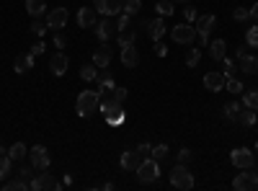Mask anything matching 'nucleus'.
I'll return each instance as SVG.
<instances>
[{
  "label": "nucleus",
  "instance_id": "40",
  "mask_svg": "<svg viewBox=\"0 0 258 191\" xmlns=\"http://www.w3.org/2000/svg\"><path fill=\"white\" fill-rule=\"evenodd\" d=\"M232 18L238 21V24H245V21L250 18V8H235L232 11Z\"/></svg>",
  "mask_w": 258,
  "mask_h": 191
},
{
  "label": "nucleus",
  "instance_id": "41",
  "mask_svg": "<svg viewBox=\"0 0 258 191\" xmlns=\"http://www.w3.org/2000/svg\"><path fill=\"white\" fill-rule=\"evenodd\" d=\"M34 171H36V168H34L31 163H29V165H21V171H18V176H21V178H26V181L31 183V181H34V176H36Z\"/></svg>",
  "mask_w": 258,
  "mask_h": 191
},
{
  "label": "nucleus",
  "instance_id": "22",
  "mask_svg": "<svg viewBox=\"0 0 258 191\" xmlns=\"http://www.w3.org/2000/svg\"><path fill=\"white\" fill-rule=\"evenodd\" d=\"M121 62H124V68H137L140 65V54H137V49L135 47H121Z\"/></svg>",
  "mask_w": 258,
  "mask_h": 191
},
{
  "label": "nucleus",
  "instance_id": "44",
  "mask_svg": "<svg viewBox=\"0 0 258 191\" xmlns=\"http://www.w3.org/2000/svg\"><path fill=\"white\" fill-rule=\"evenodd\" d=\"M111 93H114V98H116L119 103H124V101H126V96H129V91H126V88H114Z\"/></svg>",
  "mask_w": 258,
  "mask_h": 191
},
{
  "label": "nucleus",
  "instance_id": "37",
  "mask_svg": "<svg viewBox=\"0 0 258 191\" xmlns=\"http://www.w3.org/2000/svg\"><path fill=\"white\" fill-rule=\"evenodd\" d=\"M150 158L158 160V163L165 160V158H168V145H155V147H153V153H150Z\"/></svg>",
  "mask_w": 258,
  "mask_h": 191
},
{
  "label": "nucleus",
  "instance_id": "48",
  "mask_svg": "<svg viewBox=\"0 0 258 191\" xmlns=\"http://www.w3.org/2000/svg\"><path fill=\"white\" fill-rule=\"evenodd\" d=\"M155 54H158V57H165V54H168V47L163 44V41H155Z\"/></svg>",
  "mask_w": 258,
  "mask_h": 191
},
{
  "label": "nucleus",
  "instance_id": "3",
  "mask_svg": "<svg viewBox=\"0 0 258 191\" xmlns=\"http://www.w3.org/2000/svg\"><path fill=\"white\" fill-rule=\"evenodd\" d=\"M98 106H101V93L98 91H83L78 96L75 109H78L80 116H91L93 111H98Z\"/></svg>",
  "mask_w": 258,
  "mask_h": 191
},
{
  "label": "nucleus",
  "instance_id": "31",
  "mask_svg": "<svg viewBox=\"0 0 258 191\" xmlns=\"http://www.w3.org/2000/svg\"><path fill=\"white\" fill-rule=\"evenodd\" d=\"M238 121H240L243 126H255V124H258V114H255L253 109H245V111H240Z\"/></svg>",
  "mask_w": 258,
  "mask_h": 191
},
{
  "label": "nucleus",
  "instance_id": "26",
  "mask_svg": "<svg viewBox=\"0 0 258 191\" xmlns=\"http://www.w3.org/2000/svg\"><path fill=\"white\" fill-rule=\"evenodd\" d=\"M240 111H243V106H240L238 101H230V103H225V109H222V114H225V119H227V121H238Z\"/></svg>",
  "mask_w": 258,
  "mask_h": 191
},
{
  "label": "nucleus",
  "instance_id": "17",
  "mask_svg": "<svg viewBox=\"0 0 258 191\" xmlns=\"http://www.w3.org/2000/svg\"><path fill=\"white\" fill-rule=\"evenodd\" d=\"M142 160H145V158H142L137 150H126V153H121V168H124V171H137Z\"/></svg>",
  "mask_w": 258,
  "mask_h": 191
},
{
  "label": "nucleus",
  "instance_id": "34",
  "mask_svg": "<svg viewBox=\"0 0 258 191\" xmlns=\"http://www.w3.org/2000/svg\"><path fill=\"white\" fill-rule=\"evenodd\" d=\"M225 88L232 93V96H238V93H243L245 88H243V83L238 80V78H232V75H227V83H225Z\"/></svg>",
  "mask_w": 258,
  "mask_h": 191
},
{
  "label": "nucleus",
  "instance_id": "38",
  "mask_svg": "<svg viewBox=\"0 0 258 191\" xmlns=\"http://www.w3.org/2000/svg\"><path fill=\"white\" fill-rule=\"evenodd\" d=\"M245 44L253 47V49H258V26H253V29L245 31Z\"/></svg>",
  "mask_w": 258,
  "mask_h": 191
},
{
  "label": "nucleus",
  "instance_id": "50",
  "mask_svg": "<svg viewBox=\"0 0 258 191\" xmlns=\"http://www.w3.org/2000/svg\"><path fill=\"white\" fill-rule=\"evenodd\" d=\"M222 65H225V75H232V73H235V65H232V59H227V57H225V59H222Z\"/></svg>",
  "mask_w": 258,
  "mask_h": 191
},
{
  "label": "nucleus",
  "instance_id": "14",
  "mask_svg": "<svg viewBox=\"0 0 258 191\" xmlns=\"http://www.w3.org/2000/svg\"><path fill=\"white\" fill-rule=\"evenodd\" d=\"M96 8L93 6H80V11H78V24H80V29H93L96 26Z\"/></svg>",
  "mask_w": 258,
  "mask_h": 191
},
{
  "label": "nucleus",
  "instance_id": "9",
  "mask_svg": "<svg viewBox=\"0 0 258 191\" xmlns=\"http://www.w3.org/2000/svg\"><path fill=\"white\" fill-rule=\"evenodd\" d=\"M96 36L103 41V44H109V39H111V34H114V29L119 31V26L114 24V16H103L101 21H96Z\"/></svg>",
  "mask_w": 258,
  "mask_h": 191
},
{
  "label": "nucleus",
  "instance_id": "36",
  "mask_svg": "<svg viewBox=\"0 0 258 191\" xmlns=\"http://www.w3.org/2000/svg\"><path fill=\"white\" fill-rule=\"evenodd\" d=\"M155 11H158L160 16H173V3H170V0H158Z\"/></svg>",
  "mask_w": 258,
  "mask_h": 191
},
{
  "label": "nucleus",
  "instance_id": "23",
  "mask_svg": "<svg viewBox=\"0 0 258 191\" xmlns=\"http://www.w3.org/2000/svg\"><path fill=\"white\" fill-rule=\"evenodd\" d=\"M238 62H240V70H243V73H248V75H258V57H253V54H243V57H238Z\"/></svg>",
  "mask_w": 258,
  "mask_h": 191
},
{
  "label": "nucleus",
  "instance_id": "24",
  "mask_svg": "<svg viewBox=\"0 0 258 191\" xmlns=\"http://www.w3.org/2000/svg\"><path fill=\"white\" fill-rule=\"evenodd\" d=\"M207 49H209L212 59L222 62V59H225V52H227V44H225V39H214V41H212V44H209Z\"/></svg>",
  "mask_w": 258,
  "mask_h": 191
},
{
  "label": "nucleus",
  "instance_id": "39",
  "mask_svg": "<svg viewBox=\"0 0 258 191\" xmlns=\"http://www.w3.org/2000/svg\"><path fill=\"white\" fill-rule=\"evenodd\" d=\"M199 59H202V49H188V54H186V65L188 68H197Z\"/></svg>",
  "mask_w": 258,
  "mask_h": 191
},
{
  "label": "nucleus",
  "instance_id": "30",
  "mask_svg": "<svg viewBox=\"0 0 258 191\" xmlns=\"http://www.w3.org/2000/svg\"><path fill=\"white\" fill-rule=\"evenodd\" d=\"M8 155H11V160H24V158L29 155V150H26V145H24V142H16V145H11Z\"/></svg>",
  "mask_w": 258,
  "mask_h": 191
},
{
  "label": "nucleus",
  "instance_id": "53",
  "mask_svg": "<svg viewBox=\"0 0 258 191\" xmlns=\"http://www.w3.org/2000/svg\"><path fill=\"white\" fill-rule=\"evenodd\" d=\"M250 18L258 21V3H253V8H250Z\"/></svg>",
  "mask_w": 258,
  "mask_h": 191
},
{
  "label": "nucleus",
  "instance_id": "11",
  "mask_svg": "<svg viewBox=\"0 0 258 191\" xmlns=\"http://www.w3.org/2000/svg\"><path fill=\"white\" fill-rule=\"evenodd\" d=\"M235 191H255L258 188V173H238L232 178Z\"/></svg>",
  "mask_w": 258,
  "mask_h": 191
},
{
  "label": "nucleus",
  "instance_id": "1",
  "mask_svg": "<svg viewBox=\"0 0 258 191\" xmlns=\"http://www.w3.org/2000/svg\"><path fill=\"white\" fill-rule=\"evenodd\" d=\"M106 96H101V114H103V119H106V124H121L124 121V109H121V103L114 98V93L111 91H103Z\"/></svg>",
  "mask_w": 258,
  "mask_h": 191
},
{
  "label": "nucleus",
  "instance_id": "46",
  "mask_svg": "<svg viewBox=\"0 0 258 191\" xmlns=\"http://www.w3.org/2000/svg\"><path fill=\"white\" fill-rule=\"evenodd\" d=\"M197 18H199L197 8H186V21H188V24H197Z\"/></svg>",
  "mask_w": 258,
  "mask_h": 191
},
{
  "label": "nucleus",
  "instance_id": "56",
  "mask_svg": "<svg viewBox=\"0 0 258 191\" xmlns=\"http://www.w3.org/2000/svg\"><path fill=\"white\" fill-rule=\"evenodd\" d=\"M255 153H258V142H255Z\"/></svg>",
  "mask_w": 258,
  "mask_h": 191
},
{
  "label": "nucleus",
  "instance_id": "7",
  "mask_svg": "<svg viewBox=\"0 0 258 191\" xmlns=\"http://www.w3.org/2000/svg\"><path fill=\"white\" fill-rule=\"evenodd\" d=\"M29 160H31V165L36 168V171H49V165H52V158H49L44 145H34L29 150Z\"/></svg>",
  "mask_w": 258,
  "mask_h": 191
},
{
  "label": "nucleus",
  "instance_id": "47",
  "mask_svg": "<svg viewBox=\"0 0 258 191\" xmlns=\"http://www.w3.org/2000/svg\"><path fill=\"white\" fill-rule=\"evenodd\" d=\"M54 47L57 49H64V47H68V39H64L62 34H54Z\"/></svg>",
  "mask_w": 258,
  "mask_h": 191
},
{
  "label": "nucleus",
  "instance_id": "32",
  "mask_svg": "<svg viewBox=\"0 0 258 191\" xmlns=\"http://www.w3.org/2000/svg\"><path fill=\"white\" fill-rule=\"evenodd\" d=\"M140 8H142V0H121V11L126 16H137Z\"/></svg>",
  "mask_w": 258,
  "mask_h": 191
},
{
  "label": "nucleus",
  "instance_id": "52",
  "mask_svg": "<svg viewBox=\"0 0 258 191\" xmlns=\"http://www.w3.org/2000/svg\"><path fill=\"white\" fill-rule=\"evenodd\" d=\"M235 54H238V57H243V54H248V44H245V47H238V49H235Z\"/></svg>",
  "mask_w": 258,
  "mask_h": 191
},
{
  "label": "nucleus",
  "instance_id": "12",
  "mask_svg": "<svg viewBox=\"0 0 258 191\" xmlns=\"http://www.w3.org/2000/svg\"><path fill=\"white\" fill-rule=\"evenodd\" d=\"M225 83H227V75L225 73H207L204 75V88L212 91V93L225 91Z\"/></svg>",
  "mask_w": 258,
  "mask_h": 191
},
{
  "label": "nucleus",
  "instance_id": "15",
  "mask_svg": "<svg viewBox=\"0 0 258 191\" xmlns=\"http://www.w3.org/2000/svg\"><path fill=\"white\" fill-rule=\"evenodd\" d=\"M93 8L103 16H116L121 11V0H93Z\"/></svg>",
  "mask_w": 258,
  "mask_h": 191
},
{
  "label": "nucleus",
  "instance_id": "8",
  "mask_svg": "<svg viewBox=\"0 0 258 191\" xmlns=\"http://www.w3.org/2000/svg\"><path fill=\"white\" fill-rule=\"evenodd\" d=\"M59 191L62 188V183L59 181H54L52 178V173H47V171H41V173H36L34 176V181H31V191Z\"/></svg>",
  "mask_w": 258,
  "mask_h": 191
},
{
  "label": "nucleus",
  "instance_id": "35",
  "mask_svg": "<svg viewBox=\"0 0 258 191\" xmlns=\"http://www.w3.org/2000/svg\"><path fill=\"white\" fill-rule=\"evenodd\" d=\"M96 75H98V68H96V65H83V68H80V78H83V80L91 83V80H96Z\"/></svg>",
  "mask_w": 258,
  "mask_h": 191
},
{
  "label": "nucleus",
  "instance_id": "54",
  "mask_svg": "<svg viewBox=\"0 0 258 191\" xmlns=\"http://www.w3.org/2000/svg\"><path fill=\"white\" fill-rule=\"evenodd\" d=\"M176 3H188V0H176Z\"/></svg>",
  "mask_w": 258,
  "mask_h": 191
},
{
  "label": "nucleus",
  "instance_id": "5",
  "mask_svg": "<svg viewBox=\"0 0 258 191\" xmlns=\"http://www.w3.org/2000/svg\"><path fill=\"white\" fill-rule=\"evenodd\" d=\"M135 173H137V178H140L142 183H155V181L160 178V165H158V160H153V158H145Z\"/></svg>",
  "mask_w": 258,
  "mask_h": 191
},
{
  "label": "nucleus",
  "instance_id": "13",
  "mask_svg": "<svg viewBox=\"0 0 258 191\" xmlns=\"http://www.w3.org/2000/svg\"><path fill=\"white\" fill-rule=\"evenodd\" d=\"M68 65H70V59H68V54H64V52H54V54L49 57V70H52L57 78H62L64 73H68Z\"/></svg>",
  "mask_w": 258,
  "mask_h": 191
},
{
  "label": "nucleus",
  "instance_id": "42",
  "mask_svg": "<svg viewBox=\"0 0 258 191\" xmlns=\"http://www.w3.org/2000/svg\"><path fill=\"white\" fill-rule=\"evenodd\" d=\"M31 31H34L36 36H44V34H47V24H41V21H34V24H31Z\"/></svg>",
  "mask_w": 258,
  "mask_h": 191
},
{
  "label": "nucleus",
  "instance_id": "16",
  "mask_svg": "<svg viewBox=\"0 0 258 191\" xmlns=\"http://www.w3.org/2000/svg\"><path fill=\"white\" fill-rule=\"evenodd\" d=\"M194 26H197V34H199V36H207V39H209V31H212L214 26H217V18H214L212 13H207V16H199V18H197V24H194Z\"/></svg>",
  "mask_w": 258,
  "mask_h": 191
},
{
  "label": "nucleus",
  "instance_id": "49",
  "mask_svg": "<svg viewBox=\"0 0 258 191\" xmlns=\"http://www.w3.org/2000/svg\"><path fill=\"white\" fill-rule=\"evenodd\" d=\"M44 49H47V47H44V41H36V44L31 47V54H34V57H39V54L44 52Z\"/></svg>",
  "mask_w": 258,
  "mask_h": 191
},
{
  "label": "nucleus",
  "instance_id": "4",
  "mask_svg": "<svg viewBox=\"0 0 258 191\" xmlns=\"http://www.w3.org/2000/svg\"><path fill=\"white\" fill-rule=\"evenodd\" d=\"M197 26L194 24H176L173 29H170V39L176 41V44H194V41H197Z\"/></svg>",
  "mask_w": 258,
  "mask_h": 191
},
{
  "label": "nucleus",
  "instance_id": "55",
  "mask_svg": "<svg viewBox=\"0 0 258 191\" xmlns=\"http://www.w3.org/2000/svg\"><path fill=\"white\" fill-rule=\"evenodd\" d=\"M3 153H6V150H3V147H0V155H3Z\"/></svg>",
  "mask_w": 258,
  "mask_h": 191
},
{
  "label": "nucleus",
  "instance_id": "21",
  "mask_svg": "<svg viewBox=\"0 0 258 191\" xmlns=\"http://www.w3.org/2000/svg\"><path fill=\"white\" fill-rule=\"evenodd\" d=\"M96 83H98V91H114V75L106 70V68H98V75H96Z\"/></svg>",
  "mask_w": 258,
  "mask_h": 191
},
{
  "label": "nucleus",
  "instance_id": "25",
  "mask_svg": "<svg viewBox=\"0 0 258 191\" xmlns=\"http://www.w3.org/2000/svg\"><path fill=\"white\" fill-rule=\"evenodd\" d=\"M116 39H119V47H135L137 34H135V29H132V26H129V29H119Z\"/></svg>",
  "mask_w": 258,
  "mask_h": 191
},
{
  "label": "nucleus",
  "instance_id": "33",
  "mask_svg": "<svg viewBox=\"0 0 258 191\" xmlns=\"http://www.w3.org/2000/svg\"><path fill=\"white\" fill-rule=\"evenodd\" d=\"M11 165H13V160H11V155H0V181H6L8 176H11Z\"/></svg>",
  "mask_w": 258,
  "mask_h": 191
},
{
  "label": "nucleus",
  "instance_id": "45",
  "mask_svg": "<svg viewBox=\"0 0 258 191\" xmlns=\"http://www.w3.org/2000/svg\"><path fill=\"white\" fill-rule=\"evenodd\" d=\"M137 153H140L142 158H150V153H153V147H150L147 142H140V145H137Z\"/></svg>",
  "mask_w": 258,
  "mask_h": 191
},
{
  "label": "nucleus",
  "instance_id": "43",
  "mask_svg": "<svg viewBox=\"0 0 258 191\" xmlns=\"http://www.w3.org/2000/svg\"><path fill=\"white\" fill-rule=\"evenodd\" d=\"M194 153L188 150V147H183V150H178V163H191Z\"/></svg>",
  "mask_w": 258,
  "mask_h": 191
},
{
  "label": "nucleus",
  "instance_id": "27",
  "mask_svg": "<svg viewBox=\"0 0 258 191\" xmlns=\"http://www.w3.org/2000/svg\"><path fill=\"white\" fill-rule=\"evenodd\" d=\"M26 11H29V16L39 18V16L47 13V3L44 0H26Z\"/></svg>",
  "mask_w": 258,
  "mask_h": 191
},
{
  "label": "nucleus",
  "instance_id": "18",
  "mask_svg": "<svg viewBox=\"0 0 258 191\" xmlns=\"http://www.w3.org/2000/svg\"><path fill=\"white\" fill-rule=\"evenodd\" d=\"M31 68H34V54H31V52H24V54H18V57L13 59V70H16L18 75L29 73Z\"/></svg>",
  "mask_w": 258,
  "mask_h": 191
},
{
  "label": "nucleus",
  "instance_id": "6",
  "mask_svg": "<svg viewBox=\"0 0 258 191\" xmlns=\"http://www.w3.org/2000/svg\"><path fill=\"white\" fill-rule=\"evenodd\" d=\"M230 160L235 168H240V171H248V168L255 165V155L250 147H235V150L230 153Z\"/></svg>",
  "mask_w": 258,
  "mask_h": 191
},
{
  "label": "nucleus",
  "instance_id": "20",
  "mask_svg": "<svg viewBox=\"0 0 258 191\" xmlns=\"http://www.w3.org/2000/svg\"><path fill=\"white\" fill-rule=\"evenodd\" d=\"M93 65L96 68H109L111 65V49H109V44H101L93 52Z\"/></svg>",
  "mask_w": 258,
  "mask_h": 191
},
{
  "label": "nucleus",
  "instance_id": "51",
  "mask_svg": "<svg viewBox=\"0 0 258 191\" xmlns=\"http://www.w3.org/2000/svg\"><path fill=\"white\" fill-rule=\"evenodd\" d=\"M116 26H119V29H129V16H126V13L116 21Z\"/></svg>",
  "mask_w": 258,
  "mask_h": 191
},
{
  "label": "nucleus",
  "instance_id": "28",
  "mask_svg": "<svg viewBox=\"0 0 258 191\" xmlns=\"http://www.w3.org/2000/svg\"><path fill=\"white\" fill-rule=\"evenodd\" d=\"M29 188H31V183H29L26 178H21V176L3 183V191H29Z\"/></svg>",
  "mask_w": 258,
  "mask_h": 191
},
{
  "label": "nucleus",
  "instance_id": "29",
  "mask_svg": "<svg viewBox=\"0 0 258 191\" xmlns=\"http://www.w3.org/2000/svg\"><path fill=\"white\" fill-rule=\"evenodd\" d=\"M243 106H245V109L258 111V88H253V91H243Z\"/></svg>",
  "mask_w": 258,
  "mask_h": 191
},
{
  "label": "nucleus",
  "instance_id": "19",
  "mask_svg": "<svg viewBox=\"0 0 258 191\" xmlns=\"http://www.w3.org/2000/svg\"><path fill=\"white\" fill-rule=\"evenodd\" d=\"M165 21H163V16L160 18H153V21H150V24H147V34H150V39H153V41H160L163 36H165Z\"/></svg>",
  "mask_w": 258,
  "mask_h": 191
},
{
  "label": "nucleus",
  "instance_id": "2",
  "mask_svg": "<svg viewBox=\"0 0 258 191\" xmlns=\"http://www.w3.org/2000/svg\"><path fill=\"white\" fill-rule=\"evenodd\" d=\"M170 186L178 188V191L194 188V176H191V171L186 168V163H176L173 168H170Z\"/></svg>",
  "mask_w": 258,
  "mask_h": 191
},
{
  "label": "nucleus",
  "instance_id": "10",
  "mask_svg": "<svg viewBox=\"0 0 258 191\" xmlns=\"http://www.w3.org/2000/svg\"><path fill=\"white\" fill-rule=\"evenodd\" d=\"M68 21H70V16H68V8H52V11L47 13V29H52V31H59V29H64V26H68Z\"/></svg>",
  "mask_w": 258,
  "mask_h": 191
}]
</instances>
